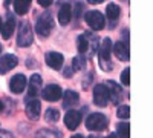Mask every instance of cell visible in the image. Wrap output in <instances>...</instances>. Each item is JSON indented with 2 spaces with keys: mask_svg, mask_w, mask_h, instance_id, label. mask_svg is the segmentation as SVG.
Returning a JSON list of instances; mask_svg holds the SVG:
<instances>
[{
  "mask_svg": "<svg viewBox=\"0 0 153 138\" xmlns=\"http://www.w3.org/2000/svg\"><path fill=\"white\" fill-rule=\"evenodd\" d=\"M52 26H54V19L51 16V12H43V14L37 19V26H35V31L38 35L42 37H48L52 31Z\"/></svg>",
  "mask_w": 153,
  "mask_h": 138,
  "instance_id": "obj_1",
  "label": "cell"
},
{
  "mask_svg": "<svg viewBox=\"0 0 153 138\" xmlns=\"http://www.w3.org/2000/svg\"><path fill=\"white\" fill-rule=\"evenodd\" d=\"M86 128L87 131H94V132H98V131H104L107 128V118L103 115V114H91L86 120Z\"/></svg>",
  "mask_w": 153,
  "mask_h": 138,
  "instance_id": "obj_2",
  "label": "cell"
},
{
  "mask_svg": "<svg viewBox=\"0 0 153 138\" xmlns=\"http://www.w3.org/2000/svg\"><path fill=\"white\" fill-rule=\"evenodd\" d=\"M98 51H100V66H101V69L110 71L112 66L107 65V63H110V54H112V42H110V39H104Z\"/></svg>",
  "mask_w": 153,
  "mask_h": 138,
  "instance_id": "obj_3",
  "label": "cell"
},
{
  "mask_svg": "<svg viewBox=\"0 0 153 138\" xmlns=\"http://www.w3.org/2000/svg\"><path fill=\"white\" fill-rule=\"evenodd\" d=\"M86 23L89 25V28L94 29V31H101L104 29L106 26V20H104V16L101 14L100 11H89L86 12Z\"/></svg>",
  "mask_w": 153,
  "mask_h": 138,
  "instance_id": "obj_4",
  "label": "cell"
},
{
  "mask_svg": "<svg viewBox=\"0 0 153 138\" xmlns=\"http://www.w3.org/2000/svg\"><path fill=\"white\" fill-rule=\"evenodd\" d=\"M34 40V34H32V28L28 22H23L20 31H19V37H17V43L19 46L25 48V46H29Z\"/></svg>",
  "mask_w": 153,
  "mask_h": 138,
  "instance_id": "obj_5",
  "label": "cell"
},
{
  "mask_svg": "<svg viewBox=\"0 0 153 138\" xmlns=\"http://www.w3.org/2000/svg\"><path fill=\"white\" fill-rule=\"evenodd\" d=\"M109 91L106 84H97L94 89V103L100 107H106L109 103Z\"/></svg>",
  "mask_w": 153,
  "mask_h": 138,
  "instance_id": "obj_6",
  "label": "cell"
},
{
  "mask_svg": "<svg viewBox=\"0 0 153 138\" xmlns=\"http://www.w3.org/2000/svg\"><path fill=\"white\" fill-rule=\"evenodd\" d=\"M42 95L46 101H58L63 95V92H61V87L58 84H48L43 89Z\"/></svg>",
  "mask_w": 153,
  "mask_h": 138,
  "instance_id": "obj_7",
  "label": "cell"
},
{
  "mask_svg": "<svg viewBox=\"0 0 153 138\" xmlns=\"http://www.w3.org/2000/svg\"><path fill=\"white\" fill-rule=\"evenodd\" d=\"M26 115L31 120H37L40 117V110H42V103L40 100H35V98H26Z\"/></svg>",
  "mask_w": 153,
  "mask_h": 138,
  "instance_id": "obj_8",
  "label": "cell"
},
{
  "mask_svg": "<svg viewBox=\"0 0 153 138\" xmlns=\"http://www.w3.org/2000/svg\"><path fill=\"white\" fill-rule=\"evenodd\" d=\"M81 123V112L78 110H69L65 115V124L69 131H75Z\"/></svg>",
  "mask_w": 153,
  "mask_h": 138,
  "instance_id": "obj_9",
  "label": "cell"
},
{
  "mask_svg": "<svg viewBox=\"0 0 153 138\" xmlns=\"http://www.w3.org/2000/svg\"><path fill=\"white\" fill-rule=\"evenodd\" d=\"M9 87H11V92L14 94H22L26 87V77L23 74H17L11 78L9 81Z\"/></svg>",
  "mask_w": 153,
  "mask_h": 138,
  "instance_id": "obj_10",
  "label": "cell"
},
{
  "mask_svg": "<svg viewBox=\"0 0 153 138\" xmlns=\"http://www.w3.org/2000/svg\"><path fill=\"white\" fill-rule=\"evenodd\" d=\"M45 58H46V63H48V66H49V68H52V69H55V71L61 69V66H63V61H65V57H63L60 52H54V51L48 52Z\"/></svg>",
  "mask_w": 153,
  "mask_h": 138,
  "instance_id": "obj_11",
  "label": "cell"
},
{
  "mask_svg": "<svg viewBox=\"0 0 153 138\" xmlns=\"http://www.w3.org/2000/svg\"><path fill=\"white\" fill-rule=\"evenodd\" d=\"M19 65V60L16 55L12 54H6L0 58V74H5L8 71H11L12 68H16Z\"/></svg>",
  "mask_w": 153,
  "mask_h": 138,
  "instance_id": "obj_12",
  "label": "cell"
},
{
  "mask_svg": "<svg viewBox=\"0 0 153 138\" xmlns=\"http://www.w3.org/2000/svg\"><path fill=\"white\" fill-rule=\"evenodd\" d=\"M42 87V77L38 74H34L32 77L29 78V84H28V95L29 98H34L38 92H40Z\"/></svg>",
  "mask_w": 153,
  "mask_h": 138,
  "instance_id": "obj_13",
  "label": "cell"
},
{
  "mask_svg": "<svg viewBox=\"0 0 153 138\" xmlns=\"http://www.w3.org/2000/svg\"><path fill=\"white\" fill-rule=\"evenodd\" d=\"M112 51H113L115 55H117L120 60H123V61H127L130 58V55H129V46L124 45L123 42H117V43H115L113 48H112Z\"/></svg>",
  "mask_w": 153,
  "mask_h": 138,
  "instance_id": "obj_14",
  "label": "cell"
},
{
  "mask_svg": "<svg viewBox=\"0 0 153 138\" xmlns=\"http://www.w3.org/2000/svg\"><path fill=\"white\" fill-rule=\"evenodd\" d=\"M106 86H109V87H107L109 98H112L113 103H118L120 100H121V97H123V89H121V87L115 83V81H107Z\"/></svg>",
  "mask_w": 153,
  "mask_h": 138,
  "instance_id": "obj_15",
  "label": "cell"
},
{
  "mask_svg": "<svg viewBox=\"0 0 153 138\" xmlns=\"http://www.w3.org/2000/svg\"><path fill=\"white\" fill-rule=\"evenodd\" d=\"M71 19H72V11H71V6L68 5V3H63V6L60 8V11H58V22H60V25H68L69 22H71Z\"/></svg>",
  "mask_w": 153,
  "mask_h": 138,
  "instance_id": "obj_16",
  "label": "cell"
},
{
  "mask_svg": "<svg viewBox=\"0 0 153 138\" xmlns=\"http://www.w3.org/2000/svg\"><path fill=\"white\" fill-rule=\"evenodd\" d=\"M14 29H16V19L12 17V16H8L6 23H3V26H2V35H3V39L8 40L9 37L12 35V32H14Z\"/></svg>",
  "mask_w": 153,
  "mask_h": 138,
  "instance_id": "obj_17",
  "label": "cell"
},
{
  "mask_svg": "<svg viewBox=\"0 0 153 138\" xmlns=\"http://www.w3.org/2000/svg\"><path fill=\"white\" fill-rule=\"evenodd\" d=\"M78 94L74 92V91H66L65 95H63V106L65 107H72L78 103Z\"/></svg>",
  "mask_w": 153,
  "mask_h": 138,
  "instance_id": "obj_18",
  "label": "cell"
},
{
  "mask_svg": "<svg viewBox=\"0 0 153 138\" xmlns=\"http://www.w3.org/2000/svg\"><path fill=\"white\" fill-rule=\"evenodd\" d=\"M31 2L32 0H14V9H16V14L19 16H25L28 12L29 6H31Z\"/></svg>",
  "mask_w": 153,
  "mask_h": 138,
  "instance_id": "obj_19",
  "label": "cell"
},
{
  "mask_svg": "<svg viewBox=\"0 0 153 138\" xmlns=\"http://www.w3.org/2000/svg\"><path fill=\"white\" fill-rule=\"evenodd\" d=\"M106 14H107V19H109L110 22H115V20H118V17H120V14H121V9H120L118 5L110 3V5H107Z\"/></svg>",
  "mask_w": 153,
  "mask_h": 138,
  "instance_id": "obj_20",
  "label": "cell"
},
{
  "mask_svg": "<svg viewBox=\"0 0 153 138\" xmlns=\"http://www.w3.org/2000/svg\"><path fill=\"white\" fill-rule=\"evenodd\" d=\"M117 137L118 138H130V126L127 123H120L117 129Z\"/></svg>",
  "mask_w": 153,
  "mask_h": 138,
  "instance_id": "obj_21",
  "label": "cell"
},
{
  "mask_svg": "<svg viewBox=\"0 0 153 138\" xmlns=\"http://www.w3.org/2000/svg\"><path fill=\"white\" fill-rule=\"evenodd\" d=\"M37 138H61V134L51 129H42L37 132Z\"/></svg>",
  "mask_w": 153,
  "mask_h": 138,
  "instance_id": "obj_22",
  "label": "cell"
},
{
  "mask_svg": "<svg viewBox=\"0 0 153 138\" xmlns=\"http://www.w3.org/2000/svg\"><path fill=\"white\" fill-rule=\"evenodd\" d=\"M76 46H78L80 54H84L89 49V40L86 39V35H78L76 37Z\"/></svg>",
  "mask_w": 153,
  "mask_h": 138,
  "instance_id": "obj_23",
  "label": "cell"
},
{
  "mask_svg": "<svg viewBox=\"0 0 153 138\" xmlns=\"http://www.w3.org/2000/svg\"><path fill=\"white\" fill-rule=\"evenodd\" d=\"M84 61H86V60H84V57H83V55L75 57V58L72 60V69H74V71H80V69H83V68H84V65H86Z\"/></svg>",
  "mask_w": 153,
  "mask_h": 138,
  "instance_id": "obj_24",
  "label": "cell"
},
{
  "mask_svg": "<svg viewBox=\"0 0 153 138\" xmlns=\"http://www.w3.org/2000/svg\"><path fill=\"white\" fill-rule=\"evenodd\" d=\"M117 115H118V118H121V120L129 118V117H130V107L127 106V104L120 106V107H118V112H117Z\"/></svg>",
  "mask_w": 153,
  "mask_h": 138,
  "instance_id": "obj_25",
  "label": "cell"
},
{
  "mask_svg": "<svg viewBox=\"0 0 153 138\" xmlns=\"http://www.w3.org/2000/svg\"><path fill=\"white\" fill-rule=\"evenodd\" d=\"M45 118H46V121H57L60 118V112L57 109H48L45 114Z\"/></svg>",
  "mask_w": 153,
  "mask_h": 138,
  "instance_id": "obj_26",
  "label": "cell"
},
{
  "mask_svg": "<svg viewBox=\"0 0 153 138\" xmlns=\"http://www.w3.org/2000/svg\"><path fill=\"white\" fill-rule=\"evenodd\" d=\"M121 81L124 86H129L130 84V69L126 68L123 72H121Z\"/></svg>",
  "mask_w": 153,
  "mask_h": 138,
  "instance_id": "obj_27",
  "label": "cell"
},
{
  "mask_svg": "<svg viewBox=\"0 0 153 138\" xmlns=\"http://www.w3.org/2000/svg\"><path fill=\"white\" fill-rule=\"evenodd\" d=\"M52 2H54V0H38V5L43 6V8H48V6L52 5Z\"/></svg>",
  "mask_w": 153,
  "mask_h": 138,
  "instance_id": "obj_28",
  "label": "cell"
},
{
  "mask_svg": "<svg viewBox=\"0 0 153 138\" xmlns=\"http://www.w3.org/2000/svg\"><path fill=\"white\" fill-rule=\"evenodd\" d=\"M91 5H98V3H101V2H104V0H87Z\"/></svg>",
  "mask_w": 153,
  "mask_h": 138,
  "instance_id": "obj_29",
  "label": "cell"
},
{
  "mask_svg": "<svg viewBox=\"0 0 153 138\" xmlns=\"http://www.w3.org/2000/svg\"><path fill=\"white\" fill-rule=\"evenodd\" d=\"M12 2H14V0H5V6H9Z\"/></svg>",
  "mask_w": 153,
  "mask_h": 138,
  "instance_id": "obj_30",
  "label": "cell"
},
{
  "mask_svg": "<svg viewBox=\"0 0 153 138\" xmlns=\"http://www.w3.org/2000/svg\"><path fill=\"white\" fill-rule=\"evenodd\" d=\"M72 138H83V135H80V134H76V135H74Z\"/></svg>",
  "mask_w": 153,
  "mask_h": 138,
  "instance_id": "obj_31",
  "label": "cell"
},
{
  "mask_svg": "<svg viewBox=\"0 0 153 138\" xmlns=\"http://www.w3.org/2000/svg\"><path fill=\"white\" fill-rule=\"evenodd\" d=\"M3 107H5V106H3V103H2V101H0V112H2V110H3Z\"/></svg>",
  "mask_w": 153,
  "mask_h": 138,
  "instance_id": "obj_32",
  "label": "cell"
},
{
  "mask_svg": "<svg viewBox=\"0 0 153 138\" xmlns=\"http://www.w3.org/2000/svg\"><path fill=\"white\" fill-rule=\"evenodd\" d=\"M107 138H118V137H117V135H113V134H110V135H109Z\"/></svg>",
  "mask_w": 153,
  "mask_h": 138,
  "instance_id": "obj_33",
  "label": "cell"
},
{
  "mask_svg": "<svg viewBox=\"0 0 153 138\" xmlns=\"http://www.w3.org/2000/svg\"><path fill=\"white\" fill-rule=\"evenodd\" d=\"M2 26H3V23H2V19H0V32H2Z\"/></svg>",
  "mask_w": 153,
  "mask_h": 138,
  "instance_id": "obj_34",
  "label": "cell"
},
{
  "mask_svg": "<svg viewBox=\"0 0 153 138\" xmlns=\"http://www.w3.org/2000/svg\"><path fill=\"white\" fill-rule=\"evenodd\" d=\"M89 138H101V137H89Z\"/></svg>",
  "mask_w": 153,
  "mask_h": 138,
  "instance_id": "obj_35",
  "label": "cell"
},
{
  "mask_svg": "<svg viewBox=\"0 0 153 138\" xmlns=\"http://www.w3.org/2000/svg\"><path fill=\"white\" fill-rule=\"evenodd\" d=\"M0 52H2V45H0Z\"/></svg>",
  "mask_w": 153,
  "mask_h": 138,
  "instance_id": "obj_36",
  "label": "cell"
}]
</instances>
